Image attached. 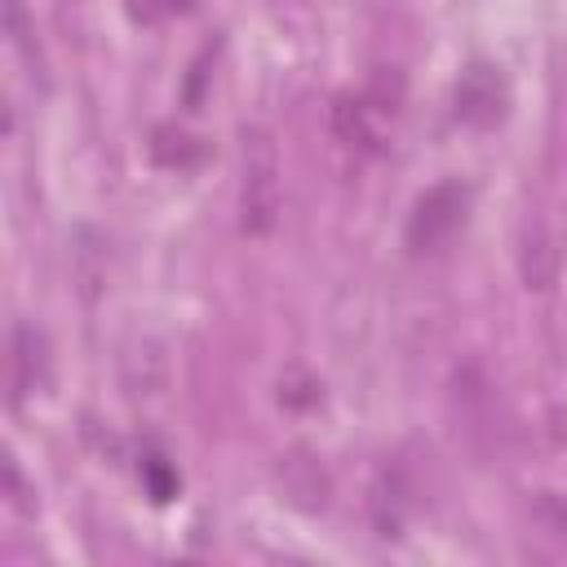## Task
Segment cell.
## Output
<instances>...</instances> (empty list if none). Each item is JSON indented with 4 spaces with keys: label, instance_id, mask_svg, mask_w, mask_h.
I'll return each mask as SVG.
<instances>
[{
    "label": "cell",
    "instance_id": "cell-5",
    "mask_svg": "<svg viewBox=\"0 0 567 567\" xmlns=\"http://www.w3.org/2000/svg\"><path fill=\"white\" fill-rule=\"evenodd\" d=\"M275 483H279L284 501L292 509H301V514H319L332 501V474L310 447H288L275 461Z\"/></svg>",
    "mask_w": 567,
    "mask_h": 567
},
{
    "label": "cell",
    "instance_id": "cell-9",
    "mask_svg": "<svg viewBox=\"0 0 567 567\" xmlns=\"http://www.w3.org/2000/svg\"><path fill=\"white\" fill-rule=\"evenodd\" d=\"M142 487H146V496H151L155 505H164V501L177 496L182 478H177V470H173L164 456H146V461H142Z\"/></svg>",
    "mask_w": 567,
    "mask_h": 567
},
{
    "label": "cell",
    "instance_id": "cell-11",
    "mask_svg": "<svg viewBox=\"0 0 567 567\" xmlns=\"http://www.w3.org/2000/svg\"><path fill=\"white\" fill-rule=\"evenodd\" d=\"M279 399H284L288 408H310V403L319 399V381H315L310 372L292 368L288 377H279Z\"/></svg>",
    "mask_w": 567,
    "mask_h": 567
},
{
    "label": "cell",
    "instance_id": "cell-2",
    "mask_svg": "<svg viewBox=\"0 0 567 567\" xmlns=\"http://www.w3.org/2000/svg\"><path fill=\"white\" fill-rule=\"evenodd\" d=\"M470 186L461 177H443L434 182L408 213V226H403V244L412 257H434L443 252L470 221Z\"/></svg>",
    "mask_w": 567,
    "mask_h": 567
},
{
    "label": "cell",
    "instance_id": "cell-1",
    "mask_svg": "<svg viewBox=\"0 0 567 567\" xmlns=\"http://www.w3.org/2000/svg\"><path fill=\"white\" fill-rule=\"evenodd\" d=\"M403 75L399 66H372L368 84L359 93H337L332 97V128L346 146L354 151H368V155H381L385 142H390V128L403 111Z\"/></svg>",
    "mask_w": 567,
    "mask_h": 567
},
{
    "label": "cell",
    "instance_id": "cell-4",
    "mask_svg": "<svg viewBox=\"0 0 567 567\" xmlns=\"http://www.w3.org/2000/svg\"><path fill=\"white\" fill-rule=\"evenodd\" d=\"M452 102H456V120H465L470 128H496L505 120V111H509V84H505L501 66L474 58L456 75Z\"/></svg>",
    "mask_w": 567,
    "mask_h": 567
},
{
    "label": "cell",
    "instance_id": "cell-8",
    "mask_svg": "<svg viewBox=\"0 0 567 567\" xmlns=\"http://www.w3.org/2000/svg\"><path fill=\"white\" fill-rule=\"evenodd\" d=\"M146 146H151V159H155L159 168H195V164L208 155L204 137H195V133L182 128V124H155Z\"/></svg>",
    "mask_w": 567,
    "mask_h": 567
},
{
    "label": "cell",
    "instance_id": "cell-12",
    "mask_svg": "<svg viewBox=\"0 0 567 567\" xmlns=\"http://www.w3.org/2000/svg\"><path fill=\"white\" fill-rule=\"evenodd\" d=\"M128 4H133V13L142 22H155V18H168V13H186L190 9V0H128Z\"/></svg>",
    "mask_w": 567,
    "mask_h": 567
},
{
    "label": "cell",
    "instance_id": "cell-3",
    "mask_svg": "<svg viewBox=\"0 0 567 567\" xmlns=\"http://www.w3.org/2000/svg\"><path fill=\"white\" fill-rule=\"evenodd\" d=\"M279 151L266 128L244 133V182H239V226L244 235H270L279 221Z\"/></svg>",
    "mask_w": 567,
    "mask_h": 567
},
{
    "label": "cell",
    "instance_id": "cell-7",
    "mask_svg": "<svg viewBox=\"0 0 567 567\" xmlns=\"http://www.w3.org/2000/svg\"><path fill=\"white\" fill-rule=\"evenodd\" d=\"M120 377H124L128 394H159L168 385V354H164V346L151 341V337L133 341L124 350V359H120Z\"/></svg>",
    "mask_w": 567,
    "mask_h": 567
},
{
    "label": "cell",
    "instance_id": "cell-6",
    "mask_svg": "<svg viewBox=\"0 0 567 567\" xmlns=\"http://www.w3.org/2000/svg\"><path fill=\"white\" fill-rule=\"evenodd\" d=\"M49 377V346L31 323L13 328V354H9V385H13V403H22L27 394H35Z\"/></svg>",
    "mask_w": 567,
    "mask_h": 567
},
{
    "label": "cell",
    "instance_id": "cell-13",
    "mask_svg": "<svg viewBox=\"0 0 567 567\" xmlns=\"http://www.w3.org/2000/svg\"><path fill=\"white\" fill-rule=\"evenodd\" d=\"M4 483H9V505H13L18 514H31L35 501H31V492H27V483H22V474H18L13 461H4Z\"/></svg>",
    "mask_w": 567,
    "mask_h": 567
},
{
    "label": "cell",
    "instance_id": "cell-10",
    "mask_svg": "<svg viewBox=\"0 0 567 567\" xmlns=\"http://www.w3.org/2000/svg\"><path fill=\"white\" fill-rule=\"evenodd\" d=\"M4 31H9V40H13V49L22 53V58H40V49L31 44V35H35V27H31V18H27V4L22 0H4Z\"/></svg>",
    "mask_w": 567,
    "mask_h": 567
}]
</instances>
